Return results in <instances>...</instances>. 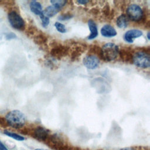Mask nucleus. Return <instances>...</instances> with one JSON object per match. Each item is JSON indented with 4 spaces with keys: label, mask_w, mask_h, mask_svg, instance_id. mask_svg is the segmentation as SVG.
Returning <instances> with one entry per match:
<instances>
[{
    "label": "nucleus",
    "mask_w": 150,
    "mask_h": 150,
    "mask_svg": "<svg viewBox=\"0 0 150 150\" xmlns=\"http://www.w3.org/2000/svg\"><path fill=\"white\" fill-rule=\"evenodd\" d=\"M5 121L8 125L15 128H19L25 125L26 117L21 111L15 110L6 114L5 115Z\"/></svg>",
    "instance_id": "f257e3e1"
},
{
    "label": "nucleus",
    "mask_w": 150,
    "mask_h": 150,
    "mask_svg": "<svg viewBox=\"0 0 150 150\" xmlns=\"http://www.w3.org/2000/svg\"><path fill=\"white\" fill-rule=\"evenodd\" d=\"M100 56L105 62L114 60L119 53L118 46L113 43H107L103 46L100 50Z\"/></svg>",
    "instance_id": "f03ea898"
},
{
    "label": "nucleus",
    "mask_w": 150,
    "mask_h": 150,
    "mask_svg": "<svg viewBox=\"0 0 150 150\" xmlns=\"http://www.w3.org/2000/svg\"><path fill=\"white\" fill-rule=\"evenodd\" d=\"M132 62L140 68L146 69L150 66V57L149 54L142 51H138L132 56Z\"/></svg>",
    "instance_id": "7ed1b4c3"
},
{
    "label": "nucleus",
    "mask_w": 150,
    "mask_h": 150,
    "mask_svg": "<svg viewBox=\"0 0 150 150\" xmlns=\"http://www.w3.org/2000/svg\"><path fill=\"white\" fill-rule=\"evenodd\" d=\"M8 18L11 25L18 30H23L25 27V23L21 15L16 11H11L8 15Z\"/></svg>",
    "instance_id": "20e7f679"
},
{
    "label": "nucleus",
    "mask_w": 150,
    "mask_h": 150,
    "mask_svg": "<svg viewBox=\"0 0 150 150\" xmlns=\"http://www.w3.org/2000/svg\"><path fill=\"white\" fill-rule=\"evenodd\" d=\"M127 16L132 21H139L143 16L142 8L137 4H131L127 9Z\"/></svg>",
    "instance_id": "39448f33"
},
{
    "label": "nucleus",
    "mask_w": 150,
    "mask_h": 150,
    "mask_svg": "<svg viewBox=\"0 0 150 150\" xmlns=\"http://www.w3.org/2000/svg\"><path fill=\"white\" fill-rule=\"evenodd\" d=\"M83 63L86 68L93 70L98 67L100 64V60L94 55H88L83 59Z\"/></svg>",
    "instance_id": "423d86ee"
},
{
    "label": "nucleus",
    "mask_w": 150,
    "mask_h": 150,
    "mask_svg": "<svg viewBox=\"0 0 150 150\" xmlns=\"http://www.w3.org/2000/svg\"><path fill=\"white\" fill-rule=\"evenodd\" d=\"M142 35V31L138 29H132L127 31L124 33L123 36V38L126 42L129 43H133L134 39L140 37Z\"/></svg>",
    "instance_id": "0eeeda50"
},
{
    "label": "nucleus",
    "mask_w": 150,
    "mask_h": 150,
    "mask_svg": "<svg viewBox=\"0 0 150 150\" xmlns=\"http://www.w3.org/2000/svg\"><path fill=\"white\" fill-rule=\"evenodd\" d=\"M49 131L43 127H38L33 131L34 137L39 141H45L49 136Z\"/></svg>",
    "instance_id": "6e6552de"
},
{
    "label": "nucleus",
    "mask_w": 150,
    "mask_h": 150,
    "mask_svg": "<svg viewBox=\"0 0 150 150\" xmlns=\"http://www.w3.org/2000/svg\"><path fill=\"white\" fill-rule=\"evenodd\" d=\"M100 32L103 36L106 38L114 37L117 35V32L115 29L112 26L108 24L104 25L101 28Z\"/></svg>",
    "instance_id": "1a4fd4ad"
},
{
    "label": "nucleus",
    "mask_w": 150,
    "mask_h": 150,
    "mask_svg": "<svg viewBox=\"0 0 150 150\" xmlns=\"http://www.w3.org/2000/svg\"><path fill=\"white\" fill-rule=\"evenodd\" d=\"M88 26L90 31V34L87 37V39L89 40L94 39L98 35V30L97 25L93 21L90 19L88 21Z\"/></svg>",
    "instance_id": "9d476101"
},
{
    "label": "nucleus",
    "mask_w": 150,
    "mask_h": 150,
    "mask_svg": "<svg viewBox=\"0 0 150 150\" xmlns=\"http://www.w3.org/2000/svg\"><path fill=\"white\" fill-rule=\"evenodd\" d=\"M31 11L36 15H40L43 13L42 6L40 2L36 1H32L29 4Z\"/></svg>",
    "instance_id": "9b49d317"
},
{
    "label": "nucleus",
    "mask_w": 150,
    "mask_h": 150,
    "mask_svg": "<svg viewBox=\"0 0 150 150\" xmlns=\"http://www.w3.org/2000/svg\"><path fill=\"white\" fill-rule=\"evenodd\" d=\"M67 50L63 46H56V47L53 48L52 50H51V54L53 57H61L66 54Z\"/></svg>",
    "instance_id": "f8f14e48"
},
{
    "label": "nucleus",
    "mask_w": 150,
    "mask_h": 150,
    "mask_svg": "<svg viewBox=\"0 0 150 150\" xmlns=\"http://www.w3.org/2000/svg\"><path fill=\"white\" fill-rule=\"evenodd\" d=\"M128 19L127 15L122 14L117 19V25L118 28L124 29L128 26Z\"/></svg>",
    "instance_id": "ddd939ff"
},
{
    "label": "nucleus",
    "mask_w": 150,
    "mask_h": 150,
    "mask_svg": "<svg viewBox=\"0 0 150 150\" xmlns=\"http://www.w3.org/2000/svg\"><path fill=\"white\" fill-rule=\"evenodd\" d=\"M60 9L56 8L55 6L51 5L46 7L45 9L43 11V13L46 16L49 18L50 17H52L54 16L56 13H57L60 11Z\"/></svg>",
    "instance_id": "4468645a"
},
{
    "label": "nucleus",
    "mask_w": 150,
    "mask_h": 150,
    "mask_svg": "<svg viewBox=\"0 0 150 150\" xmlns=\"http://www.w3.org/2000/svg\"><path fill=\"white\" fill-rule=\"evenodd\" d=\"M4 134L7 135L8 137H11L16 141H23L25 140V137L21 135H19L16 133H14V132H11V131H4Z\"/></svg>",
    "instance_id": "2eb2a0df"
},
{
    "label": "nucleus",
    "mask_w": 150,
    "mask_h": 150,
    "mask_svg": "<svg viewBox=\"0 0 150 150\" xmlns=\"http://www.w3.org/2000/svg\"><path fill=\"white\" fill-rule=\"evenodd\" d=\"M50 3L53 6L59 9H61L66 5V1L63 0H53L50 1Z\"/></svg>",
    "instance_id": "dca6fc26"
},
{
    "label": "nucleus",
    "mask_w": 150,
    "mask_h": 150,
    "mask_svg": "<svg viewBox=\"0 0 150 150\" xmlns=\"http://www.w3.org/2000/svg\"><path fill=\"white\" fill-rule=\"evenodd\" d=\"M39 17L40 18V20L42 21V25L43 27H46L49 25V18H47V16H46L43 13H42L41 15H39Z\"/></svg>",
    "instance_id": "f3484780"
},
{
    "label": "nucleus",
    "mask_w": 150,
    "mask_h": 150,
    "mask_svg": "<svg viewBox=\"0 0 150 150\" xmlns=\"http://www.w3.org/2000/svg\"><path fill=\"white\" fill-rule=\"evenodd\" d=\"M54 26H55L56 29L57 30V31H59L60 33H64L66 32V28L65 26L60 22H55Z\"/></svg>",
    "instance_id": "a211bd4d"
},
{
    "label": "nucleus",
    "mask_w": 150,
    "mask_h": 150,
    "mask_svg": "<svg viewBox=\"0 0 150 150\" xmlns=\"http://www.w3.org/2000/svg\"><path fill=\"white\" fill-rule=\"evenodd\" d=\"M47 39L46 37L42 35V34H39L38 35L35 39V41L37 43H40L42 44L43 43H45Z\"/></svg>",
    "instance_id": "6ab92c4d"
},
{
    "label": "nucleus",
    "mask_w": 150,
    "mask_h": 150,
    "mask_svg": "<svg viewBox=\"0 0 150 150\" xmlns=\"http://www.w3.org/2000/svg\"><path fill=\"white\" fill-rule=\"evenodd\" d=\"M73 16L71 14L65 13V14H63V15L59 16L58 19L60 21H66V20H69V19H71V18H73Z\"/></svg>",
    "instance_id": "aec40b11"
},
{
    "label": "nucleus",
    "mask_w": 150,
    "mask_h": 150,
    "mask_svg": "<svg viewBox=\"0 0 150 150\" xmlns=\"http://www.w3.org/2000/svg\"><path fill=\"white\" fill-rule=\"evenodd\" d=\"M16 38V35L13 32H9L6 34V38L8 40L12 39H15Z\"/></svg>",
    "instance_id": "412c9836"
},
{
    "label": "nucleus",
    "mask_w": 150,
    "mask_h": 150,
    "mask_svg": "<svg viewBox=\"0 0 150 150\" xmlns=\"http://www.w3.org/2000/svg\"><path fill=\"white\" fill-rule=\"evenodd\" d=\"M120 150H138L136 148L133 146H128V147H124L121 148Z\"/></svg>",
    "instance_id": "4be33fe9"
},
{
    "label": "nucleus",
    "mask_w": 150,
    "mask_h": 150,
    "mask_svg": "<svg viewBox=\"0 0 150 150\" xmlns=\"http://www.w3.org/2000/svg\"><path fill=\"white\" fill-rule=\"evenodd\" d=\"M0 150H8L5 145L0 141Z\"/></svg>",
    "instance_id": "5701e85b"
},
{
    "label": "nucleus",
    "mask_w": 150,
    "mask_h": 150,
    "mask_svg": "<svg viewBox=\"0 0 150 150\" xmlns=\"http://www.w3.org/2000/svg\"><path fill=\"white\" fill-rule=\"evenodd\" d=\"M77 2H78L79 4H80L85 5V4H86L87 3L89 2V1H86V0H83V1L80 0V1H77Z\"/></svg>",
    "instance_id": "b1692460"
},
{
    "label": "nucleus",
    "mask_w": 150,
    "mask_h": 150,
    "mask_svg": "<svg viewBox=\"0 0 150 150\" xmlns=\"http://www.w3.org/2000/svg\"><path fill=\"white\" fill-rule=\"evenodd\" d=\"M147 38H148V40H149V39H150V37H149V32H148V33H147Z\"/></svg>",
    "instance_id": "393cba45"
},
{
    "label": "nucleus",
    "mask_w": 150,
    "mask_h": 150,
    "mask_svg": "<svg viewBox=\"0 0 150 150\" xmlns=\"http://www.w3.org/2000/svg\"><path fill=\"white\" fill-rule=\"evenodd\" d=\"M35 150H48V149H42V148H36Z\"/></svg>",
    "instance_id": "a878e982"
}]
</instances>
